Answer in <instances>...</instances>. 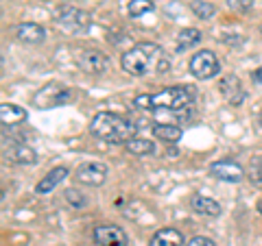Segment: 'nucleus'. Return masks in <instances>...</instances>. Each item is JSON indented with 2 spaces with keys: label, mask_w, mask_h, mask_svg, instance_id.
Wrapping results in <instances>:
<instances>
[{
  "label": "nucleus",
  "mask_w": 262,
  "mask_h": 246,
  "mask_svg": "<svg viewBox=\"0 0 262 246\" xmlns=\"http://www.w3.org/2000/svg\"><path fill=\"white\" fill-rule=\"evenodd\" d=\"M120 65L131 77H146L153 75V72L155 75H164L170 68L166 53L162 51V46L153 42H140L131 46L127 53H122Z\"/></svg>",
  "instance_id": "obj_1"
},
{
  "label": "nucleus",
  "mask_w": 262,
  "mask_h": 246,
  "mask_svg": "<svg viewBox=\"0 0 262 246\" xmlns=\"http://www.w3.org/2000/svg\"><path fill=\"white\" fill-rule=\"evenodd\" d=\"M194 101V89L192 85H173L166 87L158 94H142L136 96L134 105L138 109H149V111H179L192 105Z\"/></svg>",
  "instance_id": "obj_2"
},
{
  "label": "nucleus",
  "mask_w": 262,
  "mask_h": 246,
  "mask_svg": "<svg viewBox=\"0 0 262 246\" xmlns=\"http://www.w3.org/2000/svg\"><path fill=\"white\" fill-rule=\"evenodd\" d=\"M90 133L107 144H127L136 133V125L112 111H98L90 122Z\"/></svg>",
  "instance_id": "obj_3"
},
{
  "label": "nucleus",
  "mask_w": 262,
  "mask_h": 246,
  "mask_svg": "<svg viewBox=\"0 0 262 246\" xmlns=\"http://www.w3.org/2000/svg\"><path fill=\"white\" fill-rule=\"evenodd\" d=\"M188 70H190V75H192V77L201 79V81L212 79V77H216V75H219V70H221L219 57L212 53V51H201V53L192 55L190 63H188Z\"/></svg>",
  "instance_id": "obj_4"
},
{
  "label": "nucleus",
  "mask_w": 262,
  "mask_h": 246,
  "mask_svg": "<svg viewBox=\"0 0 262 246\" xmlns=\"http://www.w3.org/2000/svg\"><path fill=\"white\" fill-rule=\"evenodd\" d=\"M75 179L81 185H90V187L103 185L105 179H107V166L101 161H85L75 170Z\"/></svg>",
  "instance_id": "obj_5"
},
{
  "label": "nucleus",
  "mask_w": 262,
  "mask_h": 246,
  "mask_svg": "<svg viewBox=\"0 0 262 246\" xmlns=\"http://www.w3.org/2000/svg\"><path fill=\"white\" fill-rule=\"evenodd\" d=\"M77 63H79L81 70L88 72V75H103V72L110 68L107 55L101 53V51H94V48H85V51H79Z\"/></svg>",
  "instance_id": "obj_6"
},
{
  "label": "nucleus",
  "mask_w": 262,
  "mask_h": 246,
  "mask_svg": "<svg viewBox=\"0 0 262 246\" xmlns=\"http://www.w3.org/2000/svg\"><path fill=\"white\" fill-rule=\"evenodd\" d=\"M70 89L66 85H57V83H51L42 87L39 92L35 94V105L37 107H57V105H63L66 101H70Z\"/></svg>",
  "instance_id": "obj_7"
},
{
  "label": "nucleus",
  "mask_w": 262,
  "mask_h": 246,
  "mask_svg": "<svg viewBox=\"0 0 262 246\" xmlns=\"http://www.w3.org/2000/svg\"><path fill=\"white\" fill-rule=\"evenodd\" d=\"M212 177H216L219 181H225V183H241L243 177H245V170L238 161L234 159H219L210 166Z\"/></svg>",
  "instance_id": "obj_8"
},
{
  "label": "nucleus",
  "mask_w": 262,
  "mask_h": 246,
  "mask_svg": "<svg viewBox=\"0 0 262 246\" xmlns=\"http://www.w3.org/2000/svg\"><path fill=\"white\" fill-rule=\"evenodd\" d=\"M59 24L63 29H68L72 33H83L90 27V15L85 11L77 9V7H70V5H63L59 9Z\"/></svg>",
  "instance_id": "obj_9"
},
{
  "label": "nucleus",
  "mask_w": 262,
  "mask_h": 246,
  "mask_svg": "<svg viewBox=\"0 0 262 246\" xmlns=\"http://www.w3.org/2000/svg\"><path fill=\"white\" fill-rule=\"evenodd\" d=\"M94 242L98 246H127V235L116 225H101L94 229Z\"/></svg>",
  "instance_id": "obj_10"
},
{
  "label": "nucleus",
  "mask_w": 262,
  "mask_h": 246,
  "mask_svg": "<svg viewBox=\"0 0 262 246\" xmlns=\"http://www.w3.org/2000/svg\"><path fill=\"white\" fill-rule=\"evenodd\" d=\"M13 35L22 44H42L46 39V31L35 22H20L18 27H13Z\"/></svg>",
  "instance_id": "obj_11"
},
{
  "label": "nucleus",
  "mask_w": 262,
  "mask_h": 246,
  "mask_svg": "<svg viewBox=\"0 0 262 246\" xmlns=\"http://www.w3.org/2000/svg\"><path fill=\"white\" fill-rule=\"evenodd\" d=\"M219 89H221V94L225 96V101H227L229 105H241L243 98H245L243 85H241V81L236 79V77H225V79H221Z\"/></svg>",
  "instance_id": "obj_12"
},
{
  "label": "nucleus",
  "mask_w": 262,
  "mask_h": 246,
  "mask_svg": "<svg viewBox=\"0 0 262 246\" xmlns=\"http://www.w3.org/2000/svg\"><path fill=\"white\" fill-rule=\"evenodd\" d=\"M68 177V168H63V166H59V168H53L48 175L39 181L37 185H35V192L37 194H51L57 185H59L63 179Z\"/></svg>",
  "instance_id": "obj_13"
},
{
  "label": "nucleus",
  "mask_w": 262,
  "mask_h": 246,
  "mask_svg": "<svg viewBox=\"0 0 262 246\" xmlns=\"http://www.w3.org/2000/svg\"><path fill=\"white\" fill-rule=\"evenodd\" d=\"M149 246H184V235L177 229H160L151 237Z\"/></svg>",
  "instance_id": "obj_14"
},
{
  "label": "nucleus",
  "mask_w": 262,
  "mask_h": 246,
  "mask_svg": "<svg viewBox=\"0 0 262 246\" xmlns=\"http://www.w3.org/2000/svg\"><path fill=\"white\" fill-rule=\"evenodd\" d=\"M190 207L196 211V214L210 216V218H214V216L221 214V205L216 201L208 199V196H201V194H194L192 196V199H190Z\"/></svg>",
  "instance_id": "obj_15"
},
{
  "label": "nucleus",
  "mask_w": 262,
  "mask_h": 246,
  "mask_svg": "<svg viewBox=\"0 0 262 246\" xmlns=\"http://www.w3.org/2000/svg\"><path fill=\"white\" fill-rule=\"evenodd\" d=\"M7 157H9L13 163H20V166H33L37 161V155L33 149H29L27 144H15L7 151Z\"/></svg>",
  "instance_id": "obj_16"
},
{
  "label": "nucleus",
  "mask_w": 262,
  "mask_h": 246,
  "mask_svg": "<svg viewBox=\"0 0 262 246\" xmlns=\"http://www.w3.org/2000/svg\"><path fill=\"white\" fill-rule=\"evenodd\" d=\"M153 137L160 139L164 144H177L182 139V129L175 127V125H155L153 127Z\"/></svg>",
  "instance_id": "obj_17"
},
{
  "label": "nucleus",
  "mask_w": 262,
  "mask_h": 246,
  "mask_svg": "<svg viewBox=\"0 0 262 246\" xmlns=\"http://www.w3.org/2000/svg\"><path fill=\"white\" fill-rule=\"evenodd\" d=\"M125 149L131 155H136V157H146V155L155 153V144H153V139H146V137H131L125 144Z\"/></svg>",
  "instance_id": "obj_18"
},
{
  "label": "nucleus",
  "mask_w": 262,
  "mask_h": 246,
  "mask_svg": "<svg viewBox=\"0 0 262 246\" xmlns=\"http://www.w3.org/2000/svg\"><path fill=\"white\" fill-rule=\"evenodd\" d=\"M0 118H3L5 125H18V122L27 120V111L18 105H11V103H3L0 105Z\"/></svg>",
  "instance_id": "obj_19"
},
{
  "label": "nucleus",
  "mask_w": 262,
  "mask_h": 246,
  "mask_svg": "<svg viewBox=\"0 0 262 246\" xmlns=\"http://www.w3.org/2000/svg\"><path fill=\"white\" fill-rule=\"evenodd\" d=\"M201 42V31L196 29H182L177 33V51H186Z\"/></svg>",
  "instance_id": "obj_20"
},
{
  "label": "nucleus",
  "mask_w": 262,
  "mask_h": 246,
  "mask_svg": "<svg viewBox=\"0 0 262 246\" xmlns=\"http://www.w3.org/2000/svg\"><path fill=\"white\" fill-rule=\"evenodd\" d=\"M190 9H192V13L196 15V18H201V20H210L212 15L216 13V7L206 3V0H192Z\"/></svg>",
  "instance_id": "obj_21"
},
{
  "label": "nucleus",
  "mask_w": 262,
  "mask_h": 246,
  "mask_svg": "<svg viewBox=\"0 0 262 246\" xmlns=\"http://www.w3.org/2000/svg\"><path fill=\"white\" fill-rule=\"evenodd\" d=\"M153 0H131L129 3V15L131 18H140V15L153 11Z\"/></svg>",
  "instance_id": "obj_22"
},
{
  "label": "nucleus",
  "mask_w": 262,
  "mask_h": 246,
  "mask_svg": "<svg viewBox=\"0 0 262 246\" xmlns=\"http://www.w3.org/2000/svg\"><path fill=\"white\" fill-rule=\"evenodd\" d=\"M66 201H68L72 207H77V209H81V207H83V205L88 203V201H85V196H83V194H79L75 187H68V190H66Z\"/></svg>",
  "instance_id": "obj_23"
},
{
  "label": "nucleus",
  "mask_w": 262,
  "mask_h": 246,
  "mask_svg": "<svg viewBox=\"0 0 262 246\" xmlns=\"http://www.w3.org/2000/svg\"><path fill=\"white\" fill-rule=\"evenodd\" d=\"M249 177L253 183H262V157H253L251 159V166H249Z\"/></svg>",
  "instance_id": "obj_24"
},
{
  "label": "nucleus",
  "mask_w": 262,
  "mask_h": 246,
  "mask_svg": "<svg viewBox=\"0 0 262 246\" xmlns=\"http://www.w3.org/2000/svg\"><path fill=\"white\" fill-rule=\"evenodd\" d=\"M186 246H216L214 240H210V237H203V235H196L192 240H188Z\"/></svg>",
  "instance_id": "obj_25"
},
{
  "label": "nucleus",
  "mask_w": 262,
  "mask_h": 246,
  "mask_svg": "<svg viewBox=\"0 0 262 246\" xmlns=\"http://www.w3.org/2000/svg\"><path fill=\"white\" fill-rule=\"evenodd\" d=\"M229 5L236 7V9H241V11H249L253 7V0H229Z\"/></svg>",
  "instance_id": "obj_26"
},
{
  "label": "nucleus",
  "mask_w": 262,
  "mask_h": 246,
  "mask_svg": "<svg viewBox=\"0 0 262 246\" xmlns=\"http://www.w3.org/2000/svg\"><path fill=\"white\" fill-rule=\"evenodd\" d=\"M251 79H253V83H258V85H262V68H258V70H253V75H251Z\"/></svg>",
  "instance_id": "obj_27"
},
{
  "label": "nucleus",
  "mask_w": 262,
  "mask_h": 246,
  "mask_svg": "<svg viewBox=\"0 0 262 246\" xmlns=\"http://www.w3.org/2000/svg\"><path fill=\"white\" fill-rule=\"evenodd\" d=\"M253 127H256V131H258V133L262 135V113H260V116L256 118V122H253Z\"/></svg>",
  "instance_id": "obj_28"
},
{
  "label": "nucleus",
  "mask_w": 262,
  "mask_h": 246,
  "mask_svg": "<svg viewBox=\"0 0 262 246\" xmlns=\"http://www.w3.org/2000/svg\"><path fill=\"white\" fill-rule=\"evenodd\" d=\"M258 214H260V216H262V199H260V201H258Z\"/></svg>",
  "instance_id": "obj_29"
}]
</instances>
